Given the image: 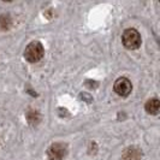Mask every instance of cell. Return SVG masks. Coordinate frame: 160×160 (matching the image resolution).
<instances>
[{"label": "cell", "instance_id": "4", "mask_svg": "<svg viewBox=\"0 0 160 160\" xmlns=\"http://www.w3.org/2000/svg\"><path fill=\"white\" fill-rule=\"evenodd\" d=\"M113 89H114V92H116L118 95L125 98V96H128L129 94L131 93V90H132V84H131V82H130L127 77H120V78H118V80L114 82Z\"/></svg>", "mask_w": 160, "mask_h": 160}, {"label": "cell", "instance_id": "1", "mask_svg": "<svg viewBox=\"0 0 160 160\" xmlns=\"http://www.w3.org/2000/svg\"><path fill=\"white\" fill-rule=\"evenodd\" d=\"M45 54V48L42 46V43L39 41H32L30 42L25 51H24V58L29 62V63H38L43 58Z\"/></svg>", "mask_w": 160, "mask_h": 160}, {"label": "cell", "instance_id": "7", "mask_svg": "<svg viewBox=\"0 0 160 160\" xmlns=\"http://www.w3.org/2000/svg\"><path fill=\"white\" fill-rule=\"evenodd\" d=\"M11 27V17L8 15L0 16V30H8Z\"/></svg>", "mask_w": 160, "mask_h": 160}, {"label": "cell", "instance_id": "8", "mask_svg": "<svg viewBox=\"0 0 160 160\" xmlns=\"http://www.w3.org/2000/svg\"><path fill=\"white\" fill-rule=\"evenodd\" d=\"M27 118H28L30 124H38L39 120H40V114L38 112H35V111H30V112L28 113Z\"/></svg>", "mask_w": 160, "mask_h": 160}, {"label": "cell", "instance_id": "5", "mask_svg": "<svg viewBox=\"0 0 160 160\" xmlns=\"http://www.w3.org/2000/svg\"><path fill=\"white\" fill-rule=\"evenodd\" d=\"M144 108H146V112L153 114V116H157L160 111V101L157 98H153L151 100H148L146 105H144Z\"/></svg>", "mask_w": 160, "mask_h": 160}, {"label": "cell", "instance_id": "3", "mask_svg": "<svg viewBox=\"0 0 160 160\" xmlns=\"http://www.w3.org/2000/svg\"><path fill=\"white\" fill-rule=\"evenodd\" d=\"M49 160H63L68 155V146L63 142H54L47 151Z\"/></svg>", "mask_w": 160, "mask_h": 160}, {"label": "cell", "instance_id": "2", "mask_svg": "<svg viewBox=\"0 0 160 160\" xmlns=\"http://www.w3.org/2000/svg\"><path fill=\"white\" fill-rule=\"evenodd\" d=\"M122 41H123L124 47L128 48V49H137L142 43L140 32L134 28H129L123 32Z\"/></svg>", "mask_w": 160, "mask_h": 160}, {"label": "cell", "instance_id": "6", "mask_svg": "<svg viewBox=\"0 0 160 160\" xmlns=\"http://www.w3.org/2000/svg\"><path fill=\"white\" fill-rule=\"evenodd\" d=\"M142 151H140L136 147H130L123 153V160H141Z\"/></svg>", "mask_w": 160, "mask_h": 160}]
</instances>
